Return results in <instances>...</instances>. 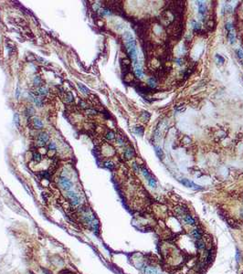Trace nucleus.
<instances>
[{"label": "nucleus", "instance_id": "9d476101", "mask_svg": "<svg viewBox=\"0 0 243 274\" xmlns=\"http://www.w3.org/2000/svg\"><path fill=\"white\" fill-rule=\"evenodd\" d=\"M37 91H38V94L41 96H45L48 94V92H49V91H48V89L46 87H39L38 89H37Z\"/></svg>", "mask_w": 243, "mask_h": 274}, {"label": "nucleus", "instance_id": "1a4fd4ad", "mask_svg": "<svg viewBox=\"0 0 243 274\" xmlns=\"http://www.w3.org/2000/svg\"><path fill=\"white\" fill-rule=\"evenodd\" d=\"M42 155L40 153H35V154H33V155H32V158H33V161L35 163H39L40 161H41V157Z\"/></svg>", "mask_w": 243, "mask_h": 274}, {"label": "nucleus", "instance_id": "b1692460", "mask_svg": "<svg viewBox=\"0 0 243 274\" xmlns=\"http://www.w3.org/2000/svg\"><path fill=\"white\" fill-rule=\"evenodd\" d=\"M79 106L81 109H84V110L88 109V104H87V102L84 101H79Z\"/></svg>", "mask_w": 243, "mask_h": 274}, {"label": "nucleus", "instance_id": "f3484780", "mask_svg": "<svg viewBox=\"0 0 243 274\" xmlns=\"http://www.w3.org/2000/svg\"><path fill=\"white\" fill-rule=\"evenodd\" d=\"M135 73L136 75L139 77V78H143V76H144V73H143V71H142V69H141L140 67L138 66H135Z\"/></svg>", "mask_w": 243, "mask_h": 274}, {"label": "nucleus", "instance_id": "f704fd0d", "mask_svg": "<svg viewBox=\"0 0 243 274\" xmlns=\"http://www.w3.org/2000/svg\"><path fill=\"white\" fill-rule=\"evenodd\" d=\"M216 58L218 59V62H219V63H221V64H223V63H224V58H223L222 57H220L219 55H217V56H216Z\"/></svg>", "mask_w": 243, "mask_h": 274}, {"label": "nucleus", "instance_id": "6ab92c4d", "mask_svg": "<svg viewBox=\"0 0 243 274\" xmlns=\"http://www.w3.org/2000/svg\"><path fill=\"white\" fill-rule=\"evenodd\" d=\"M155 154H156V155L158 156L159 158H162L163 156H164V153H163V150L161 149L160 147H158V146H156L155 147Z\"/></svg>", "mask_w": 243, "mask_h": 274}, {"label": "nucleus", "instance_id": "5701e85b", "mask_svg": "<svg viewBox=\"0 0 243 274\" xmlns=\"http://www.w3.org/2000/svg\"><path fill=\"white\" fill-rule=\"evenodd\" d=\"M142 174H144V176L146 179H147V180H148V179L151 177V176H150V174H149V172H148V170H147L146 168H144V167H143V168H142Z\"/></svg>", "mask_w": 243, "mask_h": 274}, {"label": "nucleus", "instance_id": "f257e3e1", "mask_svg": "<svg viewBox=\"0 0 243 274\" xmlns=\"http://www.w3.org/2000/svg\"><path fill=\"white\" fill-rule=\"evenodd\" d=\"M59 185L61 186L63 189H65L67 191H70V189L72 187V183L68 177L65 176H60L59 177Z\"/></svg>", "mask_w": 243, "mask_h": 274}, {"label": "nucleus", "instance_id": "dca6fc26", "mask_svg": "<svg viewBox=\"0 0 243 274\" xmlns=\"http://www.w3.org/2000/svg\"><path fill=\"white\" fill-rule=\"evenodd\" d=\"M104 166H105L106 168H108V169H110V170H112L115 166H114V164L111 162V161H106V162L104 163Z\"/></svg>", "mask_w": 243, "mask_h": 274}, {"label": "nucleus", "instance_id": "0eeeda50", "mask_svg": "<svg viewBox=\"0 0 243 274\" xmlns=\"http://www.w3.org/2000/svg\"><path fill=\"white\" fill-rule=\"evenodd\" d=\"M73 94L70 92V91H67L66 93H64V100L66 102H72L73 101Z\"/></svg>", "mask_w": 243, "mask_h": 274}, {"label": "nucleus", "instance_id": "393cba45", "mask_svg": "<svg viewBox=\"0 0 243 274\" xmlns=\"http://www.w3.org/2000/svg\"><path fill=\"white\" fill-rule=\"evenodd\" d=\"M228 40H229V42H230L231 44H233L235 42V36H234V33L231 31V32H228Z\"/></svg>", "mask_w": 243, "mask_h": 274}, {"label": "nucleus", "instance_id": "72a5a7b5", "mask_svg": "<svg viewBox=\"0 0 243 274\" xmlns=\"http://www.w3.org/2000/svg\"><path fill=\"white\" fill-rule=\"evenodd\" d=\"M237 53H238V57H239V58H243V51L241 50H237Z\"/></svg>", "mask_w": 243, "mask_h": 274}, {"label": "nucleus", "instance_id": "7ed1b4c3", "mask_svg": "<svg viewBox=\"0 0 243 274\" xmlns=\"http://www.w3.org/2000/svg\"><path fill=\"white\" fill-rule=\"evenodd\" d=\"M50 140V136L47 133H41L37 137V145L44 146Z\"/></svg>", "mask_w": 243, "mask_h": 274}, {"label": "nucleus", "instance_id": "a211bd4d", "mask_svg": "<svg viewBox=\"0 0 243 274\" xmlns=\"http://www.w3.org/2000/svg\"><path fill=\"white\" fill-rule=\"evenodd\" d=\"M85 112H86V114H88V115H95V114H97V111L93 108L86 109V110H85Z\"/></svg>", "mask_w": 243, "mask_h": 274}, {"label": "nucleus", "instance_id": "cd10ccee", "mask_svg": "<svg viewBox=\"0 0 243 274\" xmlns=\"http://www.w3.org/2000/svg\"><path fill=\"white\" fill-rule=\"evenodd\" d=\"M41 79L39 78V77H36L35 79H34V83H35V85L36 86H40L41 85Z\"/></svg>", "mask_w": 243, "mask_h": 274}, {"label": "nucleus", "instance_id": "412c9836", "mask_svg": "<svg viewBox=\"0 0 243 274\" xmlns=\"http://www.w3.org/2000/svg\"><path fill=\"white\" fill-rule=\"evenodd\" d=\"M148 84L151 88H155V86H156V81H155V78H150V79H148Z\"/></svg>", "mask_w": 243, "mask_h": 274}, {"label": "nucleus", "instance_id": "39448f33", "mask_svg": "<svg viewBox=\"0 0 243 274\" xmlns=\"http://www.w3.org/2000/svg\"><path fill=\"white\" fill-rule=\"evenodd\" d=\"M181 183L183 184V185H184V186H185V187H191V188H194V189H199V187H198V186L195 185L193 182L189 181L188 179H182Z\"/></svg>", "mask_w": 243, "mask_h": 274}, {"label": "nucleus", "instance_id": "aec40b11", "mask_svg": "<svg viewBox=\"0 0 243 274\" xmlns=\"http://www.w3.org/2000/svg\"><path fill=\"white\" fill-rule=\"evenodd\" d=\"M26 113H27V114H29V116H31V115H33L34 113H35V110H34L33 107L29 106L28 108L26 109Z\"/></svg>", "mask_w": 243, "mask_h": 274}, {"label": "nucleus", "instance_id": "473e14b6", "mask_svg": "<svg viewBox=\"0 0 243 274\" xmlns=\"http://www.w3.org/2000/svg\"><path fill=\"white\" fill-rule=\"evenodd\" d=\"M144 113L145 114H142V117H144V122H146V121H148L150 114H149V112H144Z\"/></svg>", "mask_w": 243, "mask_h": 274}, {"label": "nucleus", "instance_id": "4c0bfd02", "mask_svg": "<svg viewBox=\"0 0 243 274\" xmlns=\"http://www.w3.org/2000/svg\"><path fill=\"white\" fill-rule=\"evenodd\" d=\"M239 216H240V217H241V218H243V209H241V210H240Z\"/></svg>", "mask_w": 243, "mask_h": 274}, {"label": "nucleus", "instance_id": "bb28decb", "mask_svg": "<svg viewBox=\"0 0 243 274\" xmlns=\"http://www.w3.org/2000/svg\"><path fill=\"white\" fill-rule=\"evenodd\" d=\"M192 23H193L194 30H195V31H199V30H200V25H199L198 23H197L196 21H193Z\"/></svg>", "mask_w": 243, "mask_h": 274}, {"label": "nucleus", "instance_id": "6e6552de", "mask_svg": "<svg viewBox=\"0 0 243 274\" xmlns=\"http://www.w3.org/2000/svg\"><path fill=\"white\" fill-rule=\"evenodd\" d=\"M77 85H78L79 89H80V90L81 91V92H82V93H84V94H87V95H88V94H90V92H89L90 91H89V89H88L86 86H84V85H83V84H81V83H77Z\"/></svg>", "mask_w": 243, "mask_h": 274}, {"label": "nucleus", "instance_id": "58836bf2", "mask_svg": "<svg viewBox=\"0 0 243 274\" xmlns=\"http://www.w3.org/2000/svg\"><path fill=\"white\" fill-rule=\"evenodd\" d=\"M16 94H17V97H18V95H19V88H17V93H16Z\"/></svg>", "mask_w": 243, "mask_h": 274}, {"label": "nucleus", "instance_id": "4468645a", "mask_svg": "<svg viewBox=\"0 0 243 274\" xmlns=\"http://www.w3.org/2000/svg\"><path fill=\"white\" fill-rule=\"evenodd\" d=\"M192 235H193V237L195 238H197V239H200V238H201V232H200V230H198V229H194L193 231H192Z\"/></svg>", "mask_w": 243, "mask_h": 274}, {"label": "nucleus", "instance_id": "2f4dec72", "mask_svg": "<svg viewBox=\"0 0 243 274\" xmlns=\"http://www.w3.org/2000/svg\"><path fill=\"white\" fill-rule=\"evenodd\" d=\"M49 148H50V150L56 151V144H55V143H53V142L50 143V144H49Z\"/></svg>", "mask_w": 243, "mask_h": 274}, {"label": "nucleus", "instance_id": "423d86ee", "mask_svg": "<svg viewBox=\"0 0 243 274\" xmlns=\"http://www.w3.org/2000/svg\"><path fill=\"white\" fill-rule=\"evenodd\" d=\"M134 155V150L132 149V148H128V149L125 150L124 152V156L126 159H131L132 157H133Z\"/></svg>", "mask_w": 243, "mask_h": 274}, {"label": "nucleus", "instance_id": "7c9ffc66", "mask_svg": "<svg viewBox=\"0 0 243 274\" xmlns=\"http://www.w3.org/2000/svg\"><path fill=\"white\" fill-rule=\"evenodd\" d=\"M135 132L138 134H143V133H144V128L143 127H136L135 128Z\"/></svg>", "mask_w": 243, "mask_h": 274}, {"label": "nucleus", "instance_id": "4be33fe9", "mask_svg": "<svg viewBox=\"0 0 243 274\" xmlns=\"http://www.w3.org/2000/svg\"><path fill=\"white\" fill-rule=\"evenodd\" d=\"M175 108H176V110L178 111V112H182V111H184V110L185 109V104L184 103H178V104L176 105V107H175Z\"/></svg>", "mask_w": 243, "mask_h": 274}, {"label": "nucleus", "instance_id": "2eb2a0df", "mask_svg": "<svg viewBox=\"0 0 243 274\" xmlns=\"http://www.w3.org/2000/svg\"><path fill=\"white\" fill-rule=\"evenodd\" d=\"M105 137H106V139H107V140H110V141H111V140H113V139L115 138V134H114V133H113V132H111V131H109V132L106 133Z\"/></svg>", "mask_w": 243, "mask_h": 274}, {"label": "nucleus", "instance_id": "f8f14e48", "mask_svg": "<svg viewBox=\"0 0 243 274\" xmlns=\"http://www.w3.org/2000/svg\"><path fill=\"white\" fill-rule=\"evenodd\" d=\"M197 248H198V249H206V244H205V242L203 240H201V239H198V240L197 241Z\"/></svg>", "mask_w": 243, "mask_h": 274}, {"label": "nucleus", "instance_id": "20e7f679", "mask_svg": "<svg viewBox=\"0 0 243 274\" xmlns=\"http://www.w3.org/2000/svg\"><path fill=\"white\" fill-rule=\"evenodd\" d=\"M31 123H32V127L35 129H42L43 128V123L41 120L37 117H34L33 119L31 120Z\"/></svg>", "mask_w": 243, "mask_h": 274}, {"label": "nucleus", "instance_id": "c9c22d12", "mask_svg": "<svg viewBox=\"0 0 243 274\" xmlns=\"http://www.w3.org/2000/svg\"><path fill=\"white\" fill-rule=\"evenodd\" d=\"M133 169H134V171H135V172H138V171H139L138 167H137V165H136L135 163H134V164H133Z\"/></svg>", "mask_w": 243, "mask_h": 274}, {"label": "nucleus", "instance_id": "c85d7f7f", "mask_svg": "<svg viewBox=\"0 0 243 274\" xmlns=\"http://www.w3.org/2000/svg\"><path fill=\"white\" fill-rule=\"evenodd\" d=\"M33 99H34V102L36 103V106H38V107H41V105H42L41 101L39 100L38 98H37V97H34Z\"/></svg>", "mask_w": 243, "mask_h": 274}, {"label": "nucleus", "instance_id": "f03ea898", "mask_svg": "<svg viewBox=\"0 0 243 274\" xmlns=\"http://www.w3.org/2000/svg\"><path fill=\"white\" fill-rule=\"evenodd\" d=\"M67 197L70 199V203L72 204L73 206H79L80 203H81L80 197H79V195H77L75 192L68 191V193H67Z\"/></svg>", "mask_w": 243, "mask_h": 274}, {"label": "nucleus", "instance_id": "9b49d317", "mask_svg": "<svg viewBox=\"0 0 243 274\" xmlns=\"http://www.w3.org/2000/svg\"><path fill=\"white\" fill-rule=\"evenodd\" d=\"M206 7H205V5L203 4L202 2H199L198 3V11H199V13L200 14H202V15H204L205 14V12H206Z\"/></svg>", "mask_w": 243, "mask_h": 274}, {"label": "nucleus", "instance_id": "e433bc0d", "mask_svg": "<svg viewBox=\"0 0 243 274\" xmlns=\"http://www.w3.org/2000/svg\"><path fill=\"white\" fill-rule=\"evenodd\" d=\"M177 63L178 64V65H180V66H181V65H182V59H181V58H178V59H177Z\"/></svg>", "mask_w": 243, "mask_h": 274}, {"label": "nucleus", "instance_id": "a878e982", "mask_svg": "<svg viewBox=\"0 0 243 274\" xmlns=\"http://www.w3.org/2000/svg\"><path fill=\"white\" fill-rule=\"evenodd\" d=\"M148 183H149V185H150V187H156V182H155V179L153 178V177H150V178L148 179Z\"/></svg>", "mask_w": 243, "mask_h": 274}, {"label": "nucleus", "instance_id": "c756f323", "mask_svg": "<svg viewBox=\"0 0 243 274\" xmlns=\"http://www.w3.org/2000/svg\"><path fill=\"white\" fill-rule=\"evenodd\" d=\"M14 123L17 125H19V116H18L17 113H15V114H14Z\"/></svg>", "mask_w": 243, "mask_h": 274}, {"label": "nucleus", "instance_id": "ddd939ff", "mask_svg": "<svg viewBox=\"0 0 243 274\" xmlns=\"http://www.w3.org/2000/svg\"><path fill=\"white\" fill-rule=\"evenodd\" d=\"M185 222H186L187 224L195 225V219H194V218L191 216H189V215H186V216H185Z\"/></svg>", "mask_w": 243, "mask_h": 274}]
</instances>
